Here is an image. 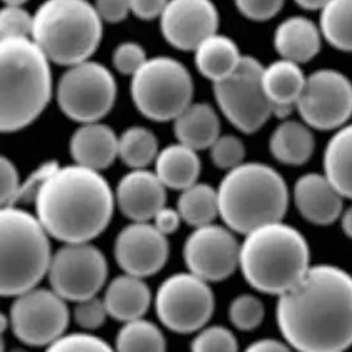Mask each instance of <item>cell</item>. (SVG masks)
I'll return each mask as SVG.
<instances>
[{"label": "cell", "instance_id": "6da1fadb", "mask_svg": "<svg viewBox=\"0 0 352 352\" xmlns=\"http://www.w3.org/2000/svg\"><path fill=\"white\" fill-rule=\"evenodd\" d=\"M276 320L292 349L338 352L352 346V276L331 264L310 265L278 296Z\"/></svg>", "mask_w": 352, "mask_h": 352}, {"label": "cell", "instance_id": "7a4b0ae2", "mask_svg": "<svg viewBox=\"0 0 352 352\" xmlns=\"http://www.w3.org/2000/svg\"><path fill=\"white\" fill-rule=\"evenodd\" d=\"M36 217L49 235L64 243L99 236L110 223L115 198L107 179L82 165L58 168L36 201Z\"/></svg>", "mask_w": 352, "mask_h": 352}, {"label": "cell", "instance_id": "3957f363", "mask_svg": "<svg viewBox=\"0 0 352 352\" xmlns=\"http://www.w3.org/2000/svg\"><path fill=\"white\" fill-rule=\"evenodd\" d=\"M50 60L32 37L0 38V129L28 127L52 96Z\"/></svg>", "mask_w": 352, "mask_h": 352}, {"label": "cell", "instance_id": "277c9868", "mask_svg": "<svg viewBox=\"0 0 352 352\" xmlns=\"http://www.w3.org/2000/svg\"><path fill=\"white\" fill-rule=\"evenodd\" d=\"M239 268L252 288L280 296L310 268V247L290 224H264L245 235Z\"/></svg>", "mask_w": 352, "mask_h": 352}, {"label": "cell", "instance_id": "5b68a950", "mask_svg": "<svg viewBox=\"0 0 352 352\" xmlns=\"http://www.w3.org/2000/svg\"><path fill=\"white\" fill-rule=\"evenodd\" d=\"M219 217L235 232L247 235L257 227L283 221L289 206L283 176L261 162H243L228 170L218 188Z\"/></svg>", "mask_w": 352, "mask_h": 352}, {"label": "cell", "instance_id": "8992f818", "mask_svg": "<svg viewBox=\"0 0 352 352\" xmlns=\"http://www.w3.org/2000/svg\"><path fill=\"white\" fill-rule=\"evenodd\" d=\"M103 20L89 0H45L33 14L32 38L50 63L80 64L99 48Z\"/></svg>", "mask_w": 352, "mask_h": 352}, {"label": "cell", "instance_id": "52a82bcc", "mask_svg": "<svg viewBox=\"0 0 352 352\" xmlns=\"http://www.w3.org/2000/svg\"><path fill=\"white\" fill-rule=\"evenodd\" d=\"M48 231L25 210H0V293L3 297L36 288L48 274L52 251Z\"/></svg>", "mask_w": 352, "mask_h": 352}, {"label": "cell", "instance_id": "ba28073f", "mask_svg": "<svg viewBox=\"0 0 352 352\" xmlns=\"http://www.w3.org/2000/svg\"><path fill=\"white\" fill-rule=\"evenodd\" d=\"M194 83L186 66L172 57L148 58L131 80L132 100L145 118L175 120L192 104Z\"/></svg>", "mask_w": 352, "mask_h": 352}, {"label": "cell", "instance_id": "9c48e42d", "mask_svg": "<svg viewBox=\"0 0 352 352\" xmlns=\"http://www.w3.org/2000/svg\"><path fill=\"white\" fill-rule=\"evenodd\" d=\"M264 66L252 56H243L235 72L214 82V96L228 122L244 133L261 129L273 115L263 85Z\"/></svg>", "mask_w": 352, "mask_h": 352}, {"label": "cell", "instance_id": "30bf717a", "mask_svg": "<svg viewBox=\"0 0 352 352\" xmlns=\"http://www.w3.org/2000/svg\"><path fill=\"white\" fill-rule=\"evenodd\" d=\"M118 85L111 72L96 61L72 65L57 85V103L67 118L78 123L99 122L111 111Z\"/></svg>", "mask_w": 352, "mask_h": 352}, {"label": "cell", "instance_id": "8fae6325", "mask_svg": "<svg viewBox=\"0 0 352 352\" xmlns=\"http://www.w3.org/2000/svg\"><path fill=\"white\" fill-rule=\"evenodd\" d=\"M155 307L165 327L190 334L204 329L212 317L215 297L206 280L192 272L176 273L161 284Z\"/></svg>", "mask_w": 352, "mask_h": 352}, {"label": "cell", "instance_id": "7c38bea8", "mask_svg": "<svg viewBox=\"0 0 352 352\" xmlns=\"http://www.w3.org/2000/svg\"><path fill=\"white\" fill-rule=\"evenodd\" d=\"M66 300L53 289L32 288L15 297L10 326L19 340L32 347H49L69 324Z\"/></svg>", "mask_w": 352, "mask_h": 352}, {"label": "cell", "instance_id": "4fadbf2b", "mask_svg": "<svg viewBox=\"0 0 352 352\" xmlns=\"http://www.w3.org/2000/svg\"><path fill=\"white\" fill-rule=\"evenodd\" d=\"M109 274L104 255L89 241L65 243L50 261V287L66 301L78 302L96 296Z\"/></svg>", "mask_w": 352, "mask_h": 352}, {"label": "cell", "instance_id": "5bb4252c", "mask_svg": "<svg viewBox=\"0 0 352 352\" xmlns=\"http://www.w3.org/2000/svg\"><path fill=\"white\" fill-rule=\"evenodd\" d=\"M296 110L311 129L336 131L352 116V82L336 69H320L306 77Z\"/></svg>", "mask_w": 352, "mask_h": 352}, {"label": "cell", "instance_id": "9a60e30c", "mask_svg": "<svg viewBox=\"0 0 352 352\" xmlns=\"http://www.w3.org/2000/svg\"><path fill=\"white\" fill-rule=\"evenodd\" d=\"M184 258L190 272L208 283H218L239 268L241 245L231 228L206 224L195 227L188 236L184 245Z\"/></svg>", "mask_w": 352, "mask_h": 352}, {"label": "cell", "instance_id": "2e32d148", "mask_svg": "<svg viewBox=\"0 0 352 352\" xmlns=\"http://www.w3.org/2000/svg\"><path fill=\"white\" fill-rule=\"evenodd\" d=\"M219 12L212 0H169L160 16L161 33L178 50H195L218 32Z\"/></svg>", "mask_w": 352, "mask_h": 352}, {"label": "cell", "instance_id": "e0dca14e", "mask_svg": "<svg viewBox=\"0 0 352 352\" xmlns=\"http://www.w3.org/2000/svg\"><path fill=\"white\" fill-rule=\"evenodd\" d=\"M113 255L124 273L144 278L164 268L169 257V241L155 224L133 222L119 232Z\"/></svg>", "mask_w": 352, "mask_h": 352}, {"label": "cell", "instance_id": "ac0fdd59", "mask_svg": "<svg viewBox=\"0 0 352 352\" xmlns=\"http://www.w3.org/2000/svg\"><path fill=\"white\" fill-rule=\"evenodd\" d=\"M166 189L156 173L133 169L119 181L116 204L132 222H149L165 206Z\"/></svg>", "mask_w": 352, "mask_h": 352}, {"label": "cell", "instance_id": "d6986e66", "mask_svg": "<svg viewBox=\"0 0 352 352\" xmlns=\"http://www.w3.org/2000/svg\"><path fill=\"white\" fill-rule=\"evenodd\" d=\"M293 198L301 217L316 226L334 223L343 212V197L324 173L300 177L294 184Z\"/></svg>", "mask_w": 352, "mask_h": 352}, {"label": "cell", "instance_id": "ffe728a7", "mask_svg": "<svg viewBox=\"0 0 352 352\" xmlns=\"http://www.w3.org/2000/svg\"><path fill=\"white\" fill-rule=\"evenodd\" d=\"M70 155L78 165L103 170L119 156V138L99 122L83 123L70 139Z\"/></svg>", "mask_w": 352, "mask_h": 352}, {"label": "cell", "instance_id": "44dd1931", "mask_svg": "<svg viewBox=\"0 0 352 352\" xmlns=\"http://www.w3.org/2000/svg\"><path fill=\"white\" fill-rule=\"evenodd\" d=\"M306 76L300 64L280 58L263 70L265 94L273 106V115L285 120L304 91Z\"/></svg>", "mask_w": 352, "mask_h": 352}, {"label": "cell", "instance_id": "7402d4cb", "mask_svg": "<svg viewBox=\"0 0 352 352\" xmlns=\"http://www.w3.org/2000/svg\"><path fill=\"white\" fill-rule=\"evenodd\" d=\"M322 40L320 24L307 17L290 16L277 25L273 47L281 58L301 65L320 53Z\"/></svg>", "mask_w": 352, "mask_h": 352}, {"label": "cell", "instance_id": "603a6c76", "mask_svg": "<svg viewBox=\"0 0 352 352\" xmlns=\"http://www.w3.org/2000/svg\"><path fill=\"white\" fill-rule=\"evenodd\" d=\"M103 300L109 316L124 323L143 318L149 309L152 294L143 277L126 273L112 280Z\"/></svg>", "mask_w": 352, "mask_h": 352}, {"label": "cell", "instance_id": "cb8c5ba5", "mask_svg": "<svg viewBox=\"0 0 352 352\" xmlns=\"http://www.w3.org/2000/svg\"><path fill=\"white\" fill-rule=\"evenodd\" d=\"M175 122L177 140L195 151L208 149L221 136V120L208 103H192Z\"/></svg>", "mask_w": 352, "mask_h": 352}, {"label": "cell", "instance_id": "d4e9b609", "mask_svg": "<svg viewBox=\"0 0 352 352\" xmlns=\"http://www.w3.org/2000/svg\"><path fill=\"white\" fill-rule=\"evenodd\" d=\"M155 173L166 188L182 192L198 182L201 160L195 149L178 142V144L169 145L159 152L155 160Z\"/></svg>", "mask_w": 352, "mask_h": 352}, {"label": "cell", "instance_id": "484cf974", "mask_svg": "<svg viewBox=\"0 0 352 352\" xmlns=\"http://www.w3.org/2000/svg\"><path fill=\"white\" fill-rule=\"evenodd\" d=\"M243 54L236 43L221 33H214L194 50L197 70L208 80H224L235 72Z\"/></svg>", "mask_w": 352, "mask_h": 352}, {"label": "cell", "instance_id": "4316f807", "mask_svg": "<svg viewBox=\"0 0 352 352\" xmlns=\"http://www.w3.org/2000/svg\"><path fill=\"white\" fill-rule=\"evenodd\" d=\"M316 139L305 122L284 120L273 131L270 151L281 164L300 166L310 160L314 153Z\"/></svg>", "mask_w": 352, "mask_h": 352}, {"label": "cell", "instance_id": "83f0119b", "mask_svg": "<svg viewBox=\"0 0 352 352\" xmlns=\"http://www.w3.org/2000/svg\"><path fill=\"white\" fill-rule=\"evenodd\" d=\"M324 176L343 198L352 199V123L338 129L324 148Z\"/></svg>", "mask_w": 352, "mask_h": 352}, {"label": "cell", "instance_id": "f1b7e54d", "mask_svg": "<svg viewBox=\"0 0 352 352\" xmlns=\"http://www.w3.org/2000/svg\"><path fill=\"white\" fill-rule=\"evenodd\" d=\"M182 221L194 228L212 223L219 215L218 190L208 184L197 182L184 189L177 201Z\"/></svg>", "mask_w": 352, "mask_h": 352}, {"label": "cell", "instance_id": "f546056e", "mask_svg": "<svg viewBox=\"0 0 352 352\" xmlns=\"http://www.w3.org/2000/svg\"><path fill=\"white\" fill-rule=\"evenodd\" d=\"M320 28L333 48L352 53V0H330L320 10Z\"/></svg>", "mask_w": 352, "mask_h": 352}, {"label": "cell", "instance_id": "4dcf8cb0", "mask_svg": "<svg viewBox=\"0 0 352 352\" xmlns=\"http://www.w3.org/2000/svg\"><path fill=\"white\" fill-rule=\"evenodd\" d=\"M159 155V140L151 129L129 127L119 136V157L132 169H144Z\"/></svg>", "mask_w": 352, "mask_h": 352}, {"label": "cell", "instance_id": "1f68e13d", "mask_svg": "<svg viewBox=\"0 0 352 352\" xmlns=\"http://www.w3.org/2000/svg\"><path fill=\"white\" fill-rule=\"evenodd\" d=\"M116 349L119 351H165L166 340L155 323L138 318L124 322L116 336Z\"/></svg>", "mask_w": 352, "mask_h": 352}, {"label": "cell", "instance_id": "d6a6232c", "mask_svg": "<svg viewBox=\"0 0 352 352\" xmlns=\"http://www.w3.org/2000/svg\"><path fill=\"white\" fill-rule=\"evenodd\" d=\"M265 316L263 302L252 294L238 296L228 309L231 323L241 331H250L258 327Z\"/></svg>", "mask_w": 352, "mask_h": 352}, {"label": "cell", "instance_id": "836d02e7", "mask_svg": "<svg viewBox=\"0 0 352 352\" xmlns=\"http://www.w3.org/2000/svg\"><path fill=\"white\" fill-rule=\"evenodd\" d=\"M210 157L219 169H234L243 164L245 146L241 139L232 135L219 136L210 148Z\"/></svg>", "mask_w": 352, "mask_h": 352}, {"label": "cell", "instance_id": "e575fe53", "mask_svg": "<svg viewBox=\"0 0 352 352\" xmlns=\"http://www.w3.org/2000/svg\"><path fill=\"white\" fill-rule=\"evenodd\" d=\"M33 15L23 6H4L0 11V38L32 37Z\"/></svg>", "mask_w": 352, "mask_h": 352}, {"label": "cell", "instance_id": "d590c367", "mask_svg": "<svg viewBox=\"0 0 352 352\" xmlns=\"http://www.w3.org/2000/svg\"><path fill=\"white\" fill-rule=\"evenodd\" d=\"M192 351H236L238 340L235 336L222 326H211L199 331L192 339Z\"/></svg>", "mask_w": 352, "mask_h": 352}, {"label": "cell", "instance_id": "8d00e7d4", "mask_svg": "<svg viewBox=\"0 0 352 352\" xmlns=\"http://www.w3.org/2000/svg\"><path fill=\"white\" fill-rule=\"evenodd\" d=\"M144 48L135 41L120 43L112 52V65L123 76H133L146 63Z\"/></svg>", "mask_w": 352, "mask_h": 352}, {"label": "cell", "instance_id": "74e56055", "mask_svg": "<svg viewBox=\"0 0 352 352\" xmlns=\"http://www.w3.org/2000/svg\"><path fill=\"white\" fill-rule=\"evenodd\" d=\"M49 351H111L109 343L100 338L85 333L64 334L48 347Z\"/></svg>", "mask_w": 352, "mask_h": 352}, {"label": "cell", "instance_id": "f35d334b", "mask_svg": "<svg viewBox=\"0 0 352 352\" xmlns=\"http://www.w3.org/2000/svg\"><path fill=\"white\" fill-rule=\"evenodd\" d=\"M76 304L77 306L74 309V320L85 330L99 329L109 317L104 300H100L96 296L82 300Z\"/></svg>", "mask_w": 352, "mask_h": 352}, {"label": "cell", "instance_id": "ab89813d", "mask_svg": "<svg viewBox=\"0 0 352 352\" xmlns=\"http://www.w3.org/2000/svg\"><path fill=\"white\" fill-rule=\"evenodd\" d=\"M60 168L57 161H47L37 166L30 176L27 177L17 192L16 201L15 204H30L34 202L41 188L48 181L49 177L52 176L57 169Z\"/></svg>", "mask_w": 352, "mask_h": 352}, {"label": "cell", "instance_id": "60d3db41", "mask_svg": "<svg viewBox=\"0 0 352 352\" xmlns=\"http://www.w3.org/2000/svg\"><path fill=\"white\" fill-rule=\"evenodd\" d=\"M238 11L251 21H268L283 10L285 0H234Z\"/></svg>", "mask_w": 352, "mask_h": 352}, {"label": "cell", "instance_id": "b9f144b4", "mask_svg": "<svg viewBox=\"0 0 352 352\" xmlns=\"http://www.w3.org/2000/svg\"><path fill=\"white\" fill-rule=\"evenodd\" d=\"M20 179L16 166L7 157L0 159V204L4 206H14L17 192L20 189Z\"/></svg>", "mask_w": 352, "mask_h": 352}, {"label": "cell", "instance_id": "7bdbcfd3", "mask_svg": "<svg viewBox=\"0 0 352 352\" xmlns=\"http://www.w3.org/2000/svg\"><path fill=\"white\" fill-rule=\"evenodd\" d=\"M96 12L107 24H119L131 14L129 0H96Z\"/></svg>", "mask_w": 352, "mask_h": 352}, {"label": "cell", "instance_id": "ee69618b", "mask_svg": "<svg viewBox=\"0 0 352 352\" xmlns=\"http://www.w3.org/2000/svg\"><path fill=\"white\" fill-rule=\"evenodd\" d=\"M169 0H129L131 14L140 20L160 19Z\"/></svg>", "mask_w": 352, "mask_h": 352}, {"label": "cell", "instance_id": "f6af8a7d", "mask_svg": "<svg viewBox=\"0 0 352 352\" xmlns=\"http://www.w3.org/2000/svg\"><path fill=\"white\" fill-rule=\"evenodd\" d=\"M152 221L156 226V228L164 235L168 236V235L176 232L177 230L179 228L182 217L178 210L164 206L157 211V214L153 217Z\"/></svg>", "mask_w": 352, "mask_h": 352}, {"label": "cell", "instance_id": "bcb514c9", "mask_svg": "<svg viewBox=\"0 0 352 352\" xmlns=\"http://www.w3.org/2000/svg\"><path fill=\"white\" fill-rule=\"evenodd\" d=\"M248 351H288L290 350L287 342H281L272 338H264L255 340L248 349Z\"/></svg>", "mask_w": 352, "mask_h": 352}, {"label": "cell", "instance_id": "7dc6e473", "mask_svg": "<svg viewBox=\"0 0 352 352\" xmlns=\"http://www.w3.org/2000/svg\"><path fill=\"white\" fill-rule=\"evenodd\" d=\"M339 219H340V226H342L344 235L352 239V206L343 210Z\"/></svg>", "mask_w": 352, "mask_h": 352}, {"label": "cell", "instance_id": "c3c4849f", "mask_svg": "<svg viewBox=\"0 0 352 352\" xmlns=\"http://www.w3.org/2000/svg\"><path fill=\"white\" fill-rule=\"evenodd\" d=\"M330 0H294V3L306 11H320Z\"/></svg>", "mask_w": 352, "mask_h": 352}, {"label": "cell", "instance_id": "681fc988", "mask_svg": "<svg viewBox=\"0 0 352 352\" xmlns=\"http://www.w3.org/2000/svg\"><path fill=\"white\" fill-rule=\"evenodd\" d=\"M28 0H3L4 6H24Z\"/></svg>", "mask_w": 352, "mask_h": 352}]
</instances>
